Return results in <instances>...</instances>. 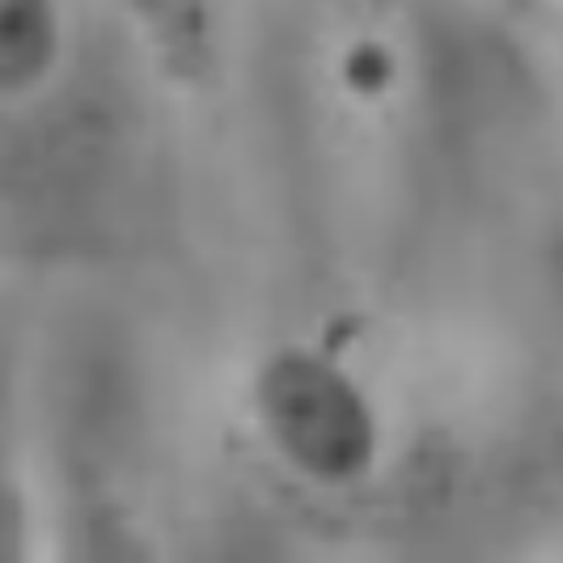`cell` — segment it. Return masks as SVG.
Returning a JSON list of instances; mask_svg holds the SVG:
<instances>
[{"label":"cell","mask_w":563,"mask_h":563,"mask_svg":"<svg viewBox=\"0 0 563 563\" xmlns=\"http://www.w3.org/2000/svg\"><path fill=\"white\" fill-rule=\"evenodd\" d=\"M254 416L288 466L322 483L361 475L377 450L365 390L318 352H280L254 382Z\"/></svg>","instance_id":"1"},{"label":"cell","mask_w":563,"mask_h":563,"mask_svg":"<svg viewBox=\"0 0 563 563\" xmlns=\"http://www.w3.org/2000/svg\"><path fill=\"white\" fill-rule=\"evenodd\" d=\"M59 56V0H0V98L47 81Z\"/></svg>","instance_id":"2"}]
</instances>
